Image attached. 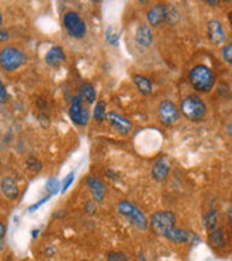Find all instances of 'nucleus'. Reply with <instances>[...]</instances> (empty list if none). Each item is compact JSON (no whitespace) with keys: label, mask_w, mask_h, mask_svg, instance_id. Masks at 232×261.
I'll return each mask as SVG.
<instances>
[{"label":"nucleus","mask_w":232,"mask_h":261,"mask_svg":"<svg viewBox=\"0 0 232 261\" xmlns=\"http://www.w3.org/2000/svg\"><path fill=\"white\" fill-rule=\"evenodd\" d=\"M188 82L198 93H210L215 87V73L205 64L194 66L188 73Z\"/></svg>","instance_id":"f257e3e1"},{"label":"nucleus","mask_w":232,"mask_h":261,"mask_svg":"<svg viewBox=\"0 0 232 261\" xmlns=\"http://www.w3.org/2000/svg\"><path fill=\"white\" fill-rule=\"evenodd\" d=\"M180 112L190 121H201L204 120L205 116L208 113V107H207V103L198 94H188L181 101Z\"/></svg>","instance_id":"f03ea898"},{"label":"nucleus","mask_w":232,"mask_h":261,"mask_svg":"<svg viewBox=\"0 0 232 261\" xmlns=\"http://www.w3.org/2000/svg\"><path fill=\"white\" fill-rule=\"evenodd\" d=\"M27 62L26 53L16 46H5L0 50V69L6 73L19 70Z\"/></svg>","instance_id":"7ed1b4c3"},{"label":"nucleus","mask_w":232,"mask_h":261,"mask_svg":"<svg viewBox=\"0 0 232 261\" xmlns=\"http://www.w3.org/2000/svg\"><path fill=\"white\" fill-rule=\"evenodd\" d=\"M177 216L171 210H160L155 212L150 217V227L157 236L165 237L167 234L176 228Z\"/></svg>","instance_id":"20e7f679"},{"label":"nucleus","mask_w":232,"mask_h":261,"mask_svg":"<svg viewBox=\"0 0 232 261\" xmlns=\"http://www.w3.org/2000/svg\"><path fill=\"white\" fill-rule=\"evenodd\" d=\"M117 210L121 216H124L126 219H128V221L135 226L138 230L144 231L150 227V220L147 219V216L144 213L141 212L140 208L137 205L128 201V200H121L117 205Z\"/></svg>","instance_id":"39448f33"},{"label":"nucleus","mask_w":232,"mask_h":261,"mask_svg":"<svg viewBox=\"0 0 232 261\" xmlns=\"http://www.w3.org/2000/svg\"><path fill=\"white\" fill-rule=\"evenodd\" d=\"M63 26L66 29V32L69 33V36H71L73 39H77L78 40V39H83L87 35V24H85V21L74 10H70V12L64 13Z\"/></svg>","instance_id":"423d86ee"},{"label":"nucleus","mask_w":232,"mask_h":261,"mask_svg":"<svg viewBox=\"0 0 232 261\" xmlns=\"http://www.w3.org/2000/svg\"><path fill=\"white\" fill-rule=\"evenodd\" d=\"M180 116H181L180 107L177 106L172 100L165 99L158 105V119L164 126L176 124L177 121L180 120Z\"/></svg>","instance_id":"0eeeda50"},{"label":"nucleus","mask_w":232,"mask_h":261,"mask_svg":"<svg viewBox=\"0 0 232 261\" xmlns=\"http://www.w3.org/2000/svg\"><path fill=\"white\" fill-rule=\"evenodd\" d=\"M69 114H70L71 121L77 126H81V127L87 126V123L90 120V110H89V107L84 106L80 96H74L71 99Z\"/></svg>","instance_id":"6e6552de"},{"label":"nucleus","mask_w":232,"mask_h":261,"mask_svg":"<svg viewBox=\"0 0 232 261\" xmlns=\"http://www.w3.org/2000/svg\"><path fill=\"white\" fill-rule=\"evenodd\" d=\"M168 6L165 3H155L147 10V20L151 28H158L167 21Z\"/></svg>","instance_id":"1a4fd4ad"},{"label":"nucleus","mask_w":232,"mask_h":261,"mask_svg":"<svg viewBox=\"0 0 232 261\" xmlns=\"http://www.w3.org/2000/svg\"><path fill=\"white\" fill-rule=\"evenodd\" d=\"M207 35H208V40L214 46H221L224 44L226 40L225 29L222 26V23L217 19H212L208 21L207 24Z\"/></svg>","instance_id":"9d476101"},{"label":"nucleus","mask_w":232,"mask_h":261,"mask_svg":"<svg viewBox=\"0 0 232 261\" xmlns=\"http://www.w3.org/2000/svg\"><path fill=\"white\" fill-rule=\"evenodd\" d=\"M107 121L111 126V128L115 130L117 133L121 134V136H128V134L131 133V130H133V123L128 120L127 117L115 113V112L107 113Z\"/></svg>","instance_id":"9b49d317"},{"label":"nucleus","mask_w":232,"mask_h":261,"mask_svg":"<svg viewBox=\"0 0 232 261\" xmlns=\"http://www.w3.org/2000/svg\"><path fill=\"white\" fill-rule=\"evenodd\" d=\"M85 183H87V187H89V190H90V193H92L94 201H99V203H101V201L104 200V197H106V193H107L106 184L103 183L99 177H94V176L87 177Z\"/></svg>","instance_id":"f8f14e48"},{"label":"nucleus","mask_w":232,"mask_h":261,"mask_svg":"<svg viewBox=\"0 0 232 261\" xmlns=\"http://www.w3.org/2000/svg\"><path fill=\"white\" fill-rule=\"evenodd\" d=\"M169 170H171L169 162L165 157H161V159H158V160L153 164L151 176H153V178H154L155 181L161 183V181H165L167 177L169 176Z\"/></svg>","instance_id":"ddd939ff"},{"label":"nucleus","mask_w":232,"mask_h":261,"mask_svg":"<svg viewBox=\"0 0 232 261\" xmlns=\"http://www.w3.org/2000/svg\"><path fill=\"white\" fill-rule=\"evenodd\" d=\"M0 190L3 193V196L9 200H17L20 196V189L16 183V180L12 177H5L0 181Z\"/></svg>","instance_id":"4468645a"},{"label":"nucleus","mask_w":232,"mask_h":261,"mask_svg":"<svg viewBox=\"0 0 232 261\" xmlns=\"http://www.w3.org/2000/svg\"><path fill=\"white\" fill-rule=\"evenodd\" d=\"M135 40L142 47H150L154 43V33L150 24H140L135 30Z\"/></svg>","instance_id":"2eb2a0df"},{"label":"nucleus","mask_w":232,"mask_h":261,"mask_svg":"<svg viewBox=\"0 0 232 261\" xmlns=\"http://www.w3.org/2000/svg\"><path fill=\"white\" fill-rule=\"evenodd\" d=\"M66 60H67V56L64 53L63 47H60V46L50 47V50L46 53V56H44V62L49 64L50 67H57V66L64 63Z\"/></svg>","instance_id":"dca6fc26"},{"label":"nucleus","mask_w":232,"mask_h":261,"mask_svg":"<svg viewBox=\"0 0 232 261\" xmlns=\"http://www.w3.org/2000/svg\"><path fill=\"white\" fill-rule=\"evenodd\" d=\"M208 244L214 250H222L226 246V236L224 228H215L208 234Z\"/></svg>","instance_id":"f3484780"},{"label":"nucleus","mask_w":232,"mask_h":261,"mask_svg":"<svg viewBox=\"0 0 232 261\" xmlns=\"http://www.w3.org/2000/svg\"><path fill=\"white\" fill-rule=\"evenodd\" d=\"M133 82L134 85H135V87L138 89V92H140L142 96H150V94L153 93V89H154L153 82L148 77H146V76L135 73V74H133Z\"/></svg>","instance_id":"a211bd4d"},{"label":"nucleus","mask_w":232,"mask_h":261,"mask_svg":"<svg viewBox=\"0 0 232 261\" xmlns=\"http://www.w3.org/2000/svg\"><path fill=\"white\" fill-rule=\"evenodd\" d=\"M78 96H80V99L85 101L87 105H93L96 100H97V92H96V89H94V86L92 83H81L80 86V90H78Z\"/></svg>","instance_id":"6ab92c4d"},{"label":"nucleus","mask_w":232,"mask_h":261,"mask_svg":"<svg viewBox=\"0 0 232 261\" xmlns=\"http://www.w3.org/2000/svg\"><path fill=\"white\" fill-rule=\"evenodd\" d=\"M191 237L192 236H191L190 231H187L184 228H177V227L165 236L167 240H169L171 243H176V244H185L191 240Z\"/></svg>","instance_id":"aec40b11"},{"label":"nucleus","mask_w":232,"mask_h":261,"mask_svg":"<svg viewBox=\"0 0 232 261\" xmlns=\"http://www.w3.org/2000/svg\"><path fill=\"white\" fill-rule=\"evenodd\" d=\"M218 216L219 213L218 210H210V212L207 213L204 216V219H202V224L204 227L211 233L212 230H215L217 228V224H218Z\"/></svg>","instance_id":"412c9836"},{"label":"nucleus","mask_w":232,"mask_h":261,"mask_svg":"<svg viewBox=\"0 0 232 261\" xmlns=\"http://www.w3.org/2000/svg\"><path fill=\"white\" fill-rule=\"evenodd\" d=\"M106 101L104 100H99L96 103V107H94V112H93V119L97 123H101V121L107 120V109H106Z\"/></svg>","instance_id":"4be33fe9"},{"label":"nucleus","mask_w":232,"mask_h":261,"mask_svg":"<svg viewBox=\"0 0 232 261\" xmlns=\"http://www.w3.org/2000/svg\"><path fill=\"white\" fill-rule=\"evenodd\" d=\"M26 167H27V170H30L32 173H40L43 170V164L39 159L30 155V157H27V160H26Z\"/></svg>","instance_id":"5701e85b"},{"label":"nucleus","mask_w":232,"mask_h":261,"mask_svg":"<svg viewBox=\"0 0 232 261\" xmlns=\"http://www.w3.org/2000/svg\"><path fill=\"white\" fill-rule=\"evenodd\" d=\"M59 190H62L60 181L57 180L56 177H51V178H49V180H47V183H46V191L49 193L50 196H53V194H56Z\"/></svg>","instance_id":"b1692460"},{"label":"nucleus","mask_w":232,"mask_h":261,"mask_svg":"<svg viewBox=\"0 0 232 261\" xmlns=\"http://www.w3.org/2000/svg\"><path fill=\"white\" fill-rule=\"evenodd\" d=\"M119 33H115L114 32V28L113 26H108L106 30V39H107V42L110 43L111 46H117L119 44Z\"/></svg>","instance_id":"393cba45"},{"label":"nucleus","mask_w":232,"mask_h":261,"mask_svg":"<svg viewBox=\"0 0 232 261\" xmlns=\"http://www.w3.org/2000/svg\"><path fill=\"white\" fill-rule=\"evenodd\" d=\"M221 56L224 59V62L226 64H231L232 66V42L231 43H226L225 46L222 47L221 50Z\"/></svg>","instance_id":"a878e982"},{"label":"nucleus","mask_w":232,"mask_h":261,"mask_svg":"<svg viewBox=\"0 0 232 261\" xmlns=\"http://www.w3.org/2000/svg\"><path fill=\"white\" fill-rule=\"evenodd\" d=\"M107 261H130L124 253L121 251H110L107 254Z\"/></svg>","instance_id":"bb28decb"},{"label":"nucleus","mask_w":232,"mask_h":261,"mask_svg":"<svg viewBox=\"0 0 232 261\" xmlns=\"http://www.w3.org/2000/svg\"><path fill=\"white\" fill-rule=\"evenodd\" d=\"M180 20V14L177 12L176 7L172 6H168V14H167V21H168L169 24H176L177 21Z\"/></svg>","instance_id":"cd10ccee"},{"label":"nucleus","mask_w":232,"mask_h":261,"mask_svg":"<svg viewBox=\"0 0 232 261\" xmlns=\"http://www.w3.org/2000/svg\"><path fill=\"white\" fill-rule=\"evenodd\" d=\"M73 181H74V173H69L67 176L64 177L63 183H62V193H66L69 190V187L73 184Z\"/></svg>","instance_id":"c85d7f7f"},{"label":"nucleus","mask_w":232,"mask_h":261,"mask_svg":"<svg viewBox=\"0 0 232 261\" xmlns=\"http://www.w3.org/2000/svg\"><path fill=\"white\" fill-rule=\"evenodd\" d=\"M50 198H51V196H50V194H47L46 197H43L42 200H39L37 203H35V204H32V205H30V207H28V213H35L36 210L39 208V207H42V205L44 204V203H47Z\"/></svg>","instance_id":"c756f323"},{"label":"nucleus","mask_w":232,"mask_h":261,"mask_svg":"<svg viewBox=\"0 0 232 261\" xmlns=\"http://www.w3.org/2000/svg\"><path fill=\"white\" fill-rule=\"evenodd\" d=\"M6 226L3 223H0V251L6 246Z\"/></svg>","instance_id":"7c9ffc66"},{"label":"nucleus","mask_w":232,"mask_h":261,"mask_svg":"<svg viewBox=\"0 0 232 261\" xmlns=\"http://www.w3.org/2000/svg\"><path fill=\"white\" fill-rule=\"evenodd\" d=\"M7 99H9V93H7L6 86H5V83L0 80V105L6 103Z\"/></svg>","instance_id":"2f4dec72"},{"label":"nucleus","mask_w":232,"mask_h":261,"mask_svg":"<svg viewBox=\"0 0 232 261\" xmlns=\"http://www.w3.org/2000/svg\"><path fill=\"white\" fill-rule=\"evenodd\" d=\"M9 39H10L9 32H7V30H3V29H0V43H6Z\"/></svg>","instance_id":"473e14b6"},{"label":"nucleus","mask_w":232,"mask_h":261,"mask_svg":"<svg viewBox=\"0 0 232 261\" xmlns=\"http://www.w3.org/2000/svg\"><path fill=\"white\" fill-rule=\"evenodd\" d=\"M85 212L89 213V214H94V213H96V203L89 201V203L85 204Z\"/></svg>","instance_id":"72a5a7b5"},{"label":"nucleus","mask_w":232,"mask_h":261,"mask_svg":"<svg viewBox=\"0 0 232 261\" xmlns=\"http://www.w3.org/2000/svg\"><path fill=\"white\" fill-rule=\"evenodd\" d=\"M226 217H228V223H229V226L232 227V205L228 208V213H226Z\"/></svg>","instance_id":"f704fd0d"},{"label":"nucleus","mask_w":232,"mask_h":261,"mask_svg":"<svg viewBox=\"0 0 232 261\" xmlns=\"http://www.w3.org/2000/svg\"><path fill=\"white\" fill-rule=\"evenodd\" d=\"M226 133L229 134V137L232 139V123H229V124L226 126Z\"/></svg>","instance_id":"c9c22d12"},{"label":"nucleus","mask_w":232,"mask_h":261,"mask_svg":"<svg viewBox=\"0 0 232 261\" xmlns=\"http://www.w3.org/2000/svg\"><path fill=\"white\" fill-rule=\"evenodd\" d=\"M207 3H208V5H211V6H215V5H218L219 2H212V0H208Z\"/></svg>","instance_id":"e433bc0d"},{"label":"nucleus","mask_w":232,"mask_h":261,"mask_svg":"<svg viewBox=\"0 0 232 261\" xmlns=\"http://www.w3.org/2000/svg\"><path fill=\"white\" fill-rule=\"evenodd\" d=\"M2 24H3V16L0 13V28H2Z\"/></svg>","instance_id":"4c0bfd02"},{"label":"nucleus","mask_w":232,"mask_h":261,"mask_svg":"<svg viewBox=\"0 0 232 261\" xmlns=\"http://www.w3.org/2000/svg\"><path fill=\"white\" fill-rule=\"evenodd\" d=\"M37 233H39L37 230H33V237H36V236H37Z\"/></svg>","instance_id":"58836bf2"},{"label":"nucleus","mask_w":232,"mask_h":261,"mask_svg":"<svg viewBox=\"0 0 232 261\" xmlns=\"http://www.w3.org/2000/svg\"><path fill=\"white\" fill-rule=\"evenodd\" d=\"M228 17H229V20H231V23H232V12L229 13V16H228Z\"/></svg>","instance_id":"ea45409f"},{"label":"nucleus","mask_w":232,"mask_h":261,"mask_svg":"<svg viewBox=\"0 0 232 261\" xmlns=\"http://www.w3.org/2000/svg\"><path fill=\"white\" fill-rule=\"evenodd\" d=\"M81 261H87V260H81Z\"/></svg>","instance_id":"a19ab883"}]
</instances>
